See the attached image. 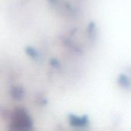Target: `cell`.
Segmentation results:
<instances>
[{
  "instance_id": "cell-3",
  "label": "cell",
  "mask_w": 131,
  "mask_h": 131,
  "mask_svg": "<svg viewBox=\"0 0 131 131\" xmlns=\"http://www.w3.org/2000/svg\"><path fill=\"white\" fill-rule=\"evenodd\" d=\"M12 95L14 98L16 99H20L23 96V91L21 88L19 87H16V88H13L12 90Z\"/></svg>"
},
{
  "instance_id": "cell-6",
  "label": "cell",
  "mask_w": 131,
  "mask_h": 131,
  "mask_svg": "<svg viewBox=\"0 0 131 131\" xmlns=\"http://www.w3.org/2000/svg\"><path fill=\"white\" fill-rule=\"evenodd\" d=\"M51 2H54V0H51Z\"/></svg>"
},
{
  "instance_id": "cell-1",
  "label": "cell",
  "mask_w": 131,
  "mask_h": 131,
  "mask_svg": "<svg viewBox=\"0 0 131 131\" xmlns=\"http://www.w3.org/2000/svg\"><path fill=\"white\" fill-rule=\"evenodd\" d=\"M14 127L17 131H30L31 122L28 116L22 110H18L14 117Z\"/></svg>"
},
{
  "instance_id": "cell-4",
  "label": "cell",
  "mask_w": 131,
  "mask_h": 131,
  "mask_svg": "<svg viewBox=\"0 0 131 131\" xmlns=\"http://www.w3.org/2000/svg\"><path fill=\"white\" fill-rule=\"evenodd\" d=\"M26 51V53L31 58H35L38 57V52L36 51V50H35L34 48H31V47H28V48H26L25 49Z\"/></svg>"
},
{
  "instance_id": "cell-5",
  "label": "cell",
  "mask_w": 131,
  "mask_h": 131,
  "mask_svg": "<svg viewBox=\"0 0 131 131\" xmlns=\"http://www.w3.org/2000/svg\"><path fill=\"white\" fill-rule=\"evenodd\" d=\"M120 83H121L123 86H124V87L127 86L128 84H129V81H128L127 78L125 75H121V78H120Z\"/></svg>"
},
{
  "instance_id": "cell-2",
  "label": "cell",
  "mask_w": 131,
  "mask_h": 131,
  "mask_svg": "<svg viewBox=\"0 0 131 131\" xmlns=\"http://www.w3.org/2000/svg\"><path fill=\"white\" fill-rule=\"evenodd\" d=\"M88 117L86 116L78 117L75 115L69 116V122L71 126L74 127H81L88 124Z\"/></svg>"
}]
</instances>
